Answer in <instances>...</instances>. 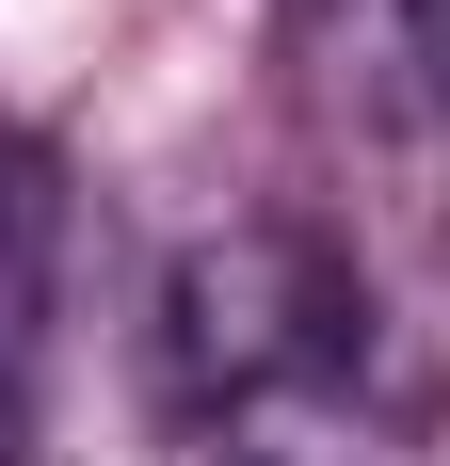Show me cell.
Here are the masks:
<instances>
[{"label":"cell","mask_w":450,"mask_h":466,"mask_svg":"<svg viewBox=\"0 0 450 466\" xmlns=\"http://www.w3.org/2000/svg\"><path fill=\"white\" fill-rule=\"evenodd\" d=\"M354 354H370V289L306 226H225L161 274V370L193 419H273V402L338 386Z\"/></svg>","instance_id":"1"},{"label":"cell","mask_w":450,"mask_h":466,"mask_svg":"<svg viewBox=\"0 0 450 466\" xmlns=\"http://www.w3.org/2000/svg\"><path fill=\"white\" fill-rule=\"evenodd\" d=\"M48 338H65V161L0 129V434L48 402Z\"/></svg>","instance_id":"2"},{"label":"cell","mask_w":450,"mask_h":466,"mask_svg":"<svg viewBox=\"0 0 450 466\" xmlns=\"http://www.w3.org/2000/svg\"><path fill=\"white\" fill-rule=\"evenodd\" d=\"M418 81L450 96V0H418Z\"/></svg>","instance_id":"3"},{"label":"cell","mask_w":450,"mask_h":466,"mask_svg":"<svg viewBox=\"0 0 450 466\" xmlns=\"http://www.w3.org/2000/svg\"><path fill=\"white\" fill-rule=\"evenodd\" d=\"M225 466H370V451H273V434H258V451H225Z\"/></svg>","instance_id":"4"}]
</instances>
